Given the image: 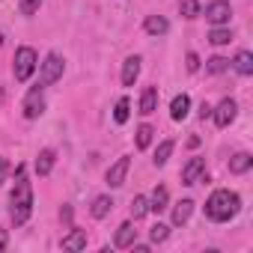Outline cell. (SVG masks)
Wrapping results in <instances>:
<instances>
[{"label":"cell","mask_w":253,"mask_h":253,"mask_svg":"<svg viewBox=\"0 0 253 253\" xmlns=\"http://www.w3.org/2000/svg\"><path fill=\"white\" fill-rule=\"evenodd\" d=\"M15 179L18 182H15V191H12V209H9V214H12L15 226H24L30 220V214H33V188H30V182L24 176V164L15 167Z\"/></svg>","instance_id":"cell-1"},{"label":"cell","mask_w":253,"mask_h":253,"mask_svg":"<svg viewBox=\"0 0 253 253\" xmlns=\"http://www.w3.org/2000/svg\"><path fill=\"white\" fill-rule=\"evenodd\" d=\"M241 209V197L235 191H226V188H217L211 191V197L206 200V217L214 220V223H226L238 214Z\"/></svg>","instance_id":"cell-2"},{"label":"cell","mask_w":253,"mask_h":253,"mask_svg":"<svg viewBox=\"0 0 253 253\" xmlns=\"http://www.w3.org/2000/svg\"><path fill=\"white\" fill-rule=\"evenodd\" d=\"M36 66H39V54L30 48V45H21L18 51H15V63H12V75H15V81H30V75L36 72Z\"/></svg>","instance_id":"cell-3"},{"label":"cell","mask_w":253,"mask_h":253,"mask_svg":"<svg viewBox=\"0 0 253 253\" xmlns=\"http://www.w3.org/2000/svg\"><path fill=\"white\" fill-rule=\"evenodd\" d=\"M39 69V84L36 86H51V84H57L60 78H63V72H66V63H63V57L60 54H48L45 57V63H39L36 66Z\"/></svg>","instance_id":"cell-4"},{"label":"cell","mask_w":253,"mask_h":253,"mask_svg":"<svg viewBox=\"0 0 253 253\" xmlns=\"http://www.w3.org/2000/svg\"><path fill=\"white\" fill-rule=\"evenodd\" d=\"M235 113H238L235 98H223L217 107H211V119H214L217 128H229V125L235 122Z\"/></svg>","instance_id":"cell-5"},{"label":"cell","mask_w":253,"mask_h":253,"mask_svg":"<svg viewBox=\"0 0 253 253\" xmlns=\"http://www.w3.org/2000/svg\"><path fill=\"white\" fill-rule=\"evenodd\" d=\"M229 15H232V9H229L226 0H211V3L206 6V21H209V24H214V27L229 24Z\"/></svg>","instance_id":"cell-6"},{"label":"cell","mask_w":253,"mask_h":253,"mask_svg":"<svg viewBox=\"0 0 253 253\" xmlns=\"http://www.w3.org/2000/svg\"><path fill=\"white\" fill-rule=\"evenodd\" d=\"M42 113H45V95H42V86H33L24 95V116L27 119H39Z\"/></svg>","instance_id":"cell-7"},{"label":"cell","mask_w":253,"mask_h":253,"mask_svg":"<svg viewBox=\"0 0 253 253\" xmlns=\"http://www.w3.org/2000/svg\"><path fill=\"white\" fill-rule=\"evenodd\" d=\"M206 182V158H191L182 167V185H197Z\"/></svg>","instance_id":"cell-8"},{"label":"cell","mask_w":253,"mask_h":253,"mask_svg":"<svg viewBox=\"0 0 253 253\" xmlns=\"http://www.w3.org/2000/svg\"><path fill=\"white\" fill-rule=\"evenodd\" d=\"M128 167H131V158H119L116 164H110V170H107V185H110V188H119V185H125Z\"/></svg>","instance_id":"cell-9"},{"label":"cell","mask_w":253,"mask_h":253,"mask_svg":"<svg viewBox=\"0 0 253 253\" xmlns=\"http://www.w3.org/2000/svg\"><path fill=\"white\" fill-rule=\"evenodd\" d=\"M134 241H137V229H134L131 220H125V223L116 229V235H113V247H131Z\"/></svg>","instance_id":"cell-10"},{"label":"cell","mask_w":253,"mask_h":253,"mask_svg":"<svg viewBox=\"0 0 253 253\" xmlns=\"http://www.w3.org/2000/svg\"><path fill=\"white\" fill-rule=\"evenodd\" d=\"M140 63H143V60H140L137 54L122 63V84H125V86H134V81L140 78Z\"/></svg>","instance_id":"cell-11"},{"label":"cell","mask_w":253,"mask_h":253,"mask_svg":"<svg viewBox=\"0 0 253 253\" xmlns=\"http://www.w3.org/2000/svg\"><path fill=\"white\" fill-rule=\"evenodd\" d=\"M143 30H146L149 36H164V33L170 30V21H167L164 15H149V18L143 21Z\"/></svg>","instance_id":"cell-12"},{"label":"cell","mask_w":253,"mask_h":253,"mask_svg":"<svg viewBox=\"0 0 253 253\" xmlns=\"http://www.w3.org/2000/svg\"><path fill=\"white\" fill-rule=\"evenodd\" d=\"M188 110H191V98H188L185 92H179V95L170 101V116H173L176 122H182V119L188 116Z\"/></svg>","instance_id":"cell-13"},{"label":"cell","mask_w":253,"mask_h":253,"mask_svg":"<svg viewBox=\"0 0 253 253\" xmlns=\"http://www.w3.org/2000/svg\"><path fill=\"white\" fill-rule=\"evenodd\" d=\"M191 214H194V200H182V203H176V206H173V226L188 223Z\"/></svg>","instance_id":"cell-14"},{"label":"cell","mask_w":253,"mask_h":253,"mask_svg":"<svg viewBox=\"0 0 253 253\" xmlns=\"http://www.w3.org/2000/svg\"><path fill=\"white\" fill-rule=\"evenodd\" d=\"M155 110H158V89H155V86H146L143 95H140V113L149 116V113H155Z\"/></svg>","instance_id":"cell-15"},{"label":"cell","mask_w":253,"mask_h":253,"mask_svg":"<svg viewBox=\"0 0 253 253\" xmlns=\"http://www.w3.org/2000/svg\"><path fill=\"white\" fill-rule=\"evenodd\" d=\"M167 203H170V191L164 185H158L152 191V197H149V211H164V209H170Z\"/></svg>","instance_id":"cell-16"},{"label":"cell","mask_w":253,"mask_h":253,"mask_svg":"<svg viewBox=\"0 0 253 253\" xmlns=\"http://www.w3.org/2000/svg\"><path fill=\"white\" fill-rule=\"evenodd\" d=\"M54 161H57L54 149H42V152L36 155V173H39V176H48V173L54 170Z\"/></svg>","instance_id":"cell-17"},{"label":"cell","mask_w":253,"mask_h":253,"mask_svg":"<svg viewBox=\"0 0 253 253\" xmlns=\"http://www.w3.org/2000/svg\"><path fill=\"white\" fill-rule=\"evenodd\" d=\"M250 167H253V155H247V152H238V155L229 158V173H235V176L247 173Z\"/></svg>","instance_id":"cell-18"},{"label":"cell","mask_w":253,"mask_h":253,"mask_svg":"<svg viewBox=\"0 0 253 253\" xmlns=\"http://www.w3.org/2000/svg\"><path fill=\"white\" fill-rule=\"evenodd\" d=\"M232 66H235V72H238V75L250 78V75H253V57H250V51H238V54H235V60H232Z\"/></svg>","instance_id":"cell-19"},{"label":"cell","mask_w":253,"mask_h":253,"mask_svg":"<svg viewBox=\"0 0 253 253\" xmlns=\"http://www.w3.org/2000/svg\"><path fill=\"white\" fill-rule=\"evenodd\" d=\"M84 247H86V232L84 229H72L63 238V250H84Z\"/></svg>","instance_id":"cell-20"},{"label":"cell","mask_w":253,"mask_h":253,"mask_svg":"<svg viewBox=\"0 0 253 253\" xmlns=\"http://www.w3.org/2000/svg\"><path fill=\"white\" fill-rule=\"evenodd\" d=\"M110 209H113V200H110L107 194H101V197H95V200H92V209H89V211H92V217H98V220H101L104 214H110Z\"/></svg>","instance_id":"cell-21"},{"label":"cell","mask_w":253,"mask_h":253,"mask_svg":"<svg viewBox=\"0 0 253 253\" xmlns=\"http://www.w3.org/2000/svg\"><path fill=\"white\" fill-rule=\"evenodd\" d=\"M128 116H131V101H128V98H119L116 107H113V119H116L119 125H125V122H128Z\"/></svg>","instance_id":"cell-22"},{"label":"cell","mask_w":253,"mask_h":253,"mask_svg":"<svg viewBox=\"0 0 253 253\" xmlns=\"http://www.w3.org/2000/svg\"><path fill=\"white\" fill-rule=\"evenodd\" d=\"M173 146H176L173 140H164V143L155 149V158H152V161H155V167H164V164L170 161V155H173Z\"/></svg>","instance_id":"cell-23"},{"label":"cell","mask_w":253,"mask_h":253,"mask_svg":"<svg viewBox=\"0 0 253 253\" xmlns=\"http://www.w3.org/2000/svg\"><path fill=\"white\" fill-rule=\"evenodd\" d=\"M146 214H149V197H134V200H131V217L140 220V217H146Z\"/></svg>","instance_id":"cell-24"},{"label":"cell","mask_w":253,"mask_h":253,"mask_svg":"<svg viewBox=\"0 0 253 253\" xmlns=\"http://www.w3.org/2000/svg\"><path fill=\"white\" fill-rule=\"evenodd\" d=\"M152 134H155V128L143 122L140 128H137V149H149L152 146Z\"/></svg>","instance_id":"cell-25"},{"label":"cell","mask_w":253,"mask_h":253,"mask_svg":"<svg viewBox=\"0 0 253 253\" xmlns=\"http://www.w3.org/2000/svg\"><path fill=\"white\" fill-rule=\"evenodd\" d=\"M229 39H232V30H229V27H214V30L209 33V42H211V45H229Z\"/></svg>","instance_id":"cell-26"},{"label":"cell","mask_w":253,"mask_h":253,"mask_svg":"<svg viewBox=\"0 0 253 253\" xmlns=\"http://www.w3.org/2000/svg\"><path fill=\"white\" fill-rule=\"evenodd\" d=\"M229 69V60L226 57H211L209 63H206V72L209 75H220V72H226Z\"/></svg>","instance_id":"cell-27"},{"label":"cell","mask_w":253,"mask_h":253,"mask_svg":"<svg viewBox=\"0 0 253 253\" xmlns=\"http://www.w3.org/2000/svg\"><path fill=\"white\" fill-rule=\"evenodd\" d=\"M179 12H182V18H197L200 15V3L197 0H179Z\"/></svg>","instance_id":"cell-28"},{"label":"cell","mask_w":253,"mask_h":253,"mask_svg":"<svg viewBox=\"0 0 253 253\" xmlns=\"http://www.w3.org/2000/svg\"><path fill=\"white\" fill-rule=\"evenodd\" d=\"M149 238H152L155 244H161V241H167V238H170V226H167V223H155V226L149 229Z\"/></svg>","instance_id":"cell-29"},{"label":"cell","mask_w":253,"mask_h":253,"mask_svg":"<svg viewBox=\"0 0 253 253\" xmlns=\"http://www.w3.org/2000/svg\"><path fill=\"white\" fill-rule=\"evenodd\" d=\"M39 6H42V0H21V3H18L21 15H36V12H39Z\"/></svg>","instance_id":"cell-30"},{"label":"cell","mask_w":253,"mask_h":253,"mask_svg":"<svg viewBox=\"0 0 253 253\" xmlns=\"http://www.w3.org/2000/svg\"><path fill=\"white\" fill-rule=\"evenodd\" d=\"M197 69H200V57L191 51V54H188V72H197Z\"/></svg>","instance_id":"cell-31"},{"label":"cell","mask_w":253,"mask_h":253,"mask_svg":"<svg viewBox=\"0 0 253 253\" xmlns=\"http://www.w3.org/2000/svg\"><path fill=\"white\" fill-rule=\"evenodd\" d=\"M6 173H9V164L0 158V185H3V179H6Z\"/></svg>","instance_id":"cell-32"},{"label":"cell","mask_w":253,"mask_h":253,"mask_svg":"<svg viewBox=\"0 0 253 253\" xmlns=\"http://www.w3.org/2000/svg\"><path fill=\"white\" fill-rule=\"evenodd\" d=\"M6 241H9V235H6V229H0V250H6Z\"/></svg>","instance_id":"cell-33"},{"label":"cell","mask_w":253,"mask_h":253,"mask_svg":"<svg viewBox=\"0 0 253 253\" xmlns=\"http://www.w3.org/2000/svg\"><path fill=\"white\" fill-rule=\"evenodd\" d=\"M200 116H203V119H206V116H211V107H209L206 101H203V107H200Z\"/></svg>","instance_id":"cell-34"},{"label":"cell","mask_w":253,"mask_h":253,"mask_svg":"<svg viewBox=\"0 0 253 253\" xmlns=\"http://www.w3.org/2000/svg\"><path fill=\"white\" fill-rule=\"evenodd\" d=\"M0 45H3V33H0Z\"/></svg>","instance_id":"cell-35"}]
</instances>
